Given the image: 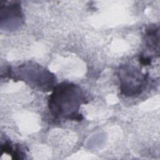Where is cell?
I'll return each instance as SVG.
<instances>
[{
    "mask_svg": "<svg viewBox=\"0 0 160 160\" xmlns=\"http://www.w3.org/2000/svg\"><path fill=\"white\" fill-rule=\"evenodd\" d=\"M118 76L121 93L125 96L139 95L144 91L148 84V75L131 65L121 66L119 69Z\"/></svg>",
    "mask_w": 160,
    "mask_h": 160,
    "instance_id": "3",
    "label": "cell"
},
{
    "mask_svg": "<svg viewBox=\"0 0 160 160\" xmlns=\"http://www.w3.org/2000/svg\"><path fill=\"white\" fill-rule=\"evenodd\" d=\"M1 24L9 31L18 28L23 22V14L18 2H1Z\"/></svg>",
    "mask_w": 160,
    "mask_h": 160,
    "instance_id": "4",
    "label": "cell"
},
{
    "mask_svg": "<svg viewBox=\"0 0 160 160\" xmlns=\"http://www.w3.org/2000/svg\"><path fill=\"white\" fill-rule=\"evenodd\" d=\"M139 60L141 64H142L144 66H147V65H150L151 64L152 58L148 56L141 55L139 56Z\"/></svg>",
    "mask_w": 160,
    "mask_h": 160,
    "instance_id": "7",
    "label": "cell"
},
{
    "mask_svg": "<svg viewBox=\"0 0 160 160\" xmlns=\"http://www.w3.org/2000/svg\"><path fill=\"white\" fill-rule=\"evenodd\" d=\"M145 42L146 46L153 51L159 52V28L155 26H151L146 29L145 34Z\"/></svg>",
    "mask_w": 160,
    "mask_h": 160,
    "instance_id": "5",
    "label": "cell"
},
{
    "mask_svg": "<svg viewBox=\"0 0 160 160\" xmlns=\"http://www.w3.org/2000/svg\"><path fill=\"white\" fill-rule=\"evenodd\" d=\"M85 103V97L81 88L73 83L62 82L55 85L48 98V109L56 120L81 121L80 106Z\"/></svg>",
    "mask_w": 160,
    "mask_h": 160,
    "instance_id": "1",
    "label": "cell"
},
{
    "mask_svg": "<svg viewBox=\"0 0 160 160\" xmlns=\"http://www.w3.org/2000/svg\"><path fill=\"white\" fill-rule=\"evenodd\" d=\"M1 151L12 156L14 159H24L26 155L24 149L19 145L12 144L11 142L7 141L1 144Z\"/></svg>",
    "mask_w": 160,
    "mask_h": 160,
    "instance_id": "6",
    "label": "cell"
},
{
    "mask_svg": "<svg viewBox=\"0 0 160 160\" xmlns=\"http://www.w3.org/2000/svg\"><path fill=\"white\" fill-rule=\"evenodd\" d=\"M8 71L12 78L23 81L39 91H49L55 86L56 78L54 74L34 62L24 63Z\"/></svg>",
    "mask_w": 160,
    "mask_h": 160,
    "instance_id": "2",
    "label": "cell"
}]
</instances>
